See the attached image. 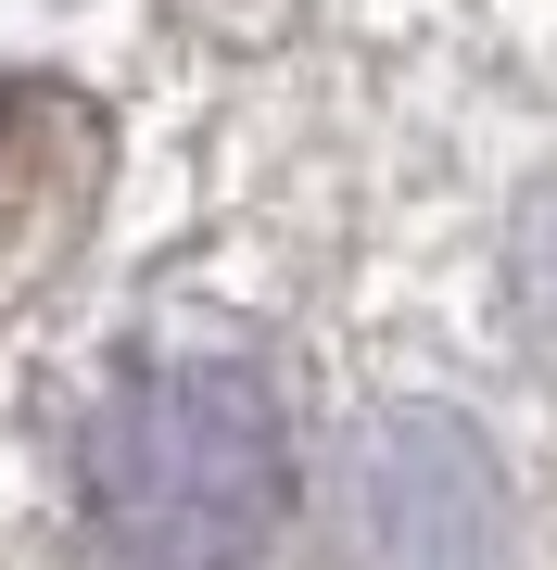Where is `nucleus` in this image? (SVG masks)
Segmentation results:
<instances>
[{
	"instance_id": "7ed1b4c3",
	"label": "nucleus",
	"mask_w": 557,
	"mask_h": 570,
	"mask_svg": "<svg viewBox=\"0 0 557 570\" xmlns=\"http://www.w3.org/2000/svg\"><path fill=\"white\" fill-rule=\"evenodd\" d=\"M507 305L533 330V355H557V165L533 178V204L507 216Z\"/></svg>"
},
{
	"instance_id": "f03ea898",
	"label": "nucleus",
	"mask_w": 557,
	"mask_h": 570,
	"mask_svg": "<svg viewBox=\"0 0 557 570\" xmlns=\"http://www.w3.org/2000/svg\"><path fill=\"white\" fill-rule=\"evenodd\" d=\"M330 558L342 570H507V469L469 419L380 406L342 444L330 482Z\"/></svg>"
},
{
	"instance_id": "f257e3e1",
	"label": "nucleus",
	"mask_w": 557,
	"mask_h": 570,
	"mask_svg": "<svg viewBox=\"0 0 557 570\" xmlns=\"http://www.w3.org/2000/svg\"><path fill=\"white\" fill-rule=\"evenodd\" d=\"M77 520L102 570H253L291 520V419L241 355H152L77 431Z\"/></svg>"
}]
</instances>
